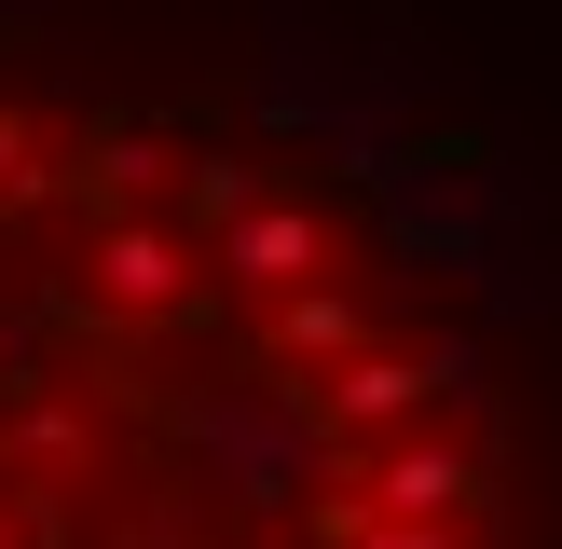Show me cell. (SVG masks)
Returning a JSON list of instances; mask_svg holds the SVG:
<instances>
[{
	"mask_svg": "<svg viewBox=\"0 0 562 549\" xmlns=\"http://www.w3.org/2000/svg\"><path fill=\"white\" fill-rule=\"evenodd\" d=\"M0 549H521L508 426L289 137L0 55Z\"/></svg>",
	"mask_w": 562,
	"mask_h": 549,
	"instance_id": "6da1fadb",
	"label": "cell"
}]
</instances>
